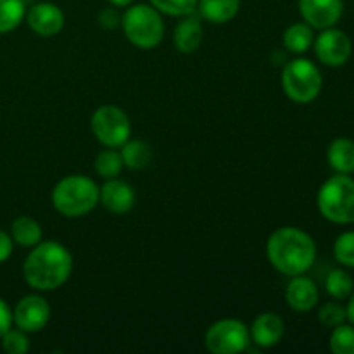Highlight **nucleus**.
Listing matches in <instances>:
<instances>
[{
    "label": "nucleus",
    "instance_id": "f257e3e1",
    "mask_svg": "<svg viewBox=\"0 0 354 354\" xmlns=\"http://www.w3.org/2000/svg\"><path fill=\"white\" fill-rule=\"evenodd\" d=\"M73 273V256L57 241H41L31 248L23 263V279L38 292L57 290Z\"/></svg>",
    "mask_w": 354,
    "mask_h": 354
},
{
    "label": "nucleus",
    "instance_id": "f03ea898",
    "mask_svg": "<svg viewBox=\"0 0 354 354\" xmlns=\"http://www.w3.org/2000/svg\"><path fill=\"white\" fill-rule=\"evenodd\" d=\"M266 259L282 275H303L317 261V242L303 228L280 227L266 241Z\"/></svg>",
    "mask_w": 354,
    "mask_h": 354
},
{
    "label": "nucleus",
    "instance_id": "7ed1b4c3",
    "mask_svg": "<svg viewBox=\"0 0 354 354\" xmlns=\"http://www.w3.org/2000/svg\"><path fill=\"white\" fill-rule=\"evenodd\" d=\"M52 206L66 218H82L99 206V185L90 176L68 175L52 189Z\"/></svg>",
    "mask_w": 354,
    "mask_h": 354
},
{
    "label": "nucleus",
    "instance_id": "20e7f679",
    "mask_svg": "<svg viewBox=\"0 0 354 354\" xmlns=\"http://www.w3.org/2000/svg\"><path fill=\"white\" fill-rule=\"evenodd\" d=\"M121 28L131 45L144 50L156 48L165 38L162 14L151 3H131L121 17Z\"/></svg>",
    "mask_w": 354,
    "mask_h": 354
},
{
    "label": "nucleus",
    "instance_id": "39448f33",
    "mask_svg": "<svg viewBox=\"0 0 354 354\" xmlns=\"http://www.w3.org/2000/svg\"><path fill=\"white\" fill-rule=\"evenodd\" d=\"M317 206L322 216L335 225H354V178L351 175L330 176L317 194Z\"/></svg>",
    "mask_w": 354,
    "mask_h": 354
},
{
    "label": "nucleus",
    "instance_id": "423d86ee",
    "mask_svg": "<svg viewBox=\"0 0 354 354\" xmlns=\"http://www.w3.org/2000/svg\"><path fill=\"white\" fill-rule=\"evenodd\" d=\"M282 90L292 102L310 104L320 95L324 78L313 61L306 57H297L286 62L280 75Z\"/></svg>",
    "mask_w": 354,
    "mask_h": 354
},
{
    "label": "nucleus",
    "instance_id": "0eeeda50",
    "mask_svg": "<svg viewBox=\"0 0 354 354\" xmlns=\"http://www.w3.org/2000/svg\"><path fill=\"white\" fill-rule=\"evenodd\" d=\"M92 133L104 147L120 149L131 135V121L121 107L106 104L93 111L90 118Z\"/></svg>",
    "mask_w": 354,
    "mask_h": 354
},
{
    "label": "nucleus",
    "instance_id": "6e6552de",
    "mask_svg": "<svg viewBox=\"0 0 354 354\" xmlns=\"http://www.w3.org/2000/svg\"><path fill=\"white\" fill-rule=\"evenodd\" d=\"M249 327L237 318H221L209 325L204 334V346L213 354H239L249 348Z\"/></svg>",
    "mask_w": 354,
    "mask_h": 354
},
{
    "label": "nucleus",
    "instance_id": "1a4fd4ad",
    "mask_svg": "<svg viewBox=\"0 0 354 354\" xmlns=\"http://www.w3.org/2000/svg\"><path fill=\"white\" fill-rule=\"evenodd\" d=\"M313 48L322 64L328 68H341L351 59L353 41L346 31L332 26L320 30V35L315 37Z\"/></svg>",
    "mask_w": 354,
    "mask_h": 354
},
{
    "label": "nucleus",
    "instance_id": "9d476101",
    "mask_svg": "<svg viewBox=\"0 0 354 354\" xmlns=\"http://www.w3.org/2000/svg\"><path fill=\"white\" fill-rule=\"evenodd\" d=\"M50 315L52 310L48 301L38 294H30V296L21 297L14 306L12 324L28 334H35L47 327Z\"/></svg>",
    "mask_w": 354,
    "mask_h": 354
},
{
    "label": "nucleus",
    "instance_id": "9b49d317",
    "mask_svg": "<svg viewBox=\"0 0 354 354\" xmlns=\"http://www.w3.org/2000/svg\"><path fill=\"white\" fill-rule=\"evenodd\" d=\"M299 14L313 30L335 26L344 14L342 0H297Z\"/></svg>",
    "mask_w": 354,
    "mask_h": 354
},
{
    "label": "nucleus",
    "instance_id": "f8f14e48",
    "mask_svg": "<svg viewBox=\"0 0 354 354\" xmlns=\"http://www.w3.org/2000/svg\"><path fill=\"white\" fill-rule=\"evenodd\" d=\"M26 23L38 37H55L64 28L66 17L59 6L52 2H37L26 9Z\"/></svg>",
    "mask_w": 354,
    "mask_h": 354
},
{
    "label": "nucleus",
    "instance_id": "ddd939ff",
    "mask_svg": "<svg viewBox=\"0 0 354 354\" xmlns=\"http://www.w3.org/2000/svg\"><path fill=\"white\" fill-rule=\"evenodd\" d=\"M135 190L128 182L121 178L106 180L99 187V204L113 214H127L135 206Z\"/></svg>",
    "mask_w": 354,
    "mask_h": 354
},
{
    "label": "nucleus",
    "instance_id": "4468645a",
    "mask_svg": "<svg viewBox=\"0 0 354 354\" xmlns=\"http://www.w3.org/2000/svg\"><path fill=\"white\" fill-rule=\"evenodd\" d=\"M320 299V290L318 286L303 273V275L290 277V282L287 283L286 289V303L289 304L290 310L297 313H308L315 310Z\"/></svg>",
    "mask_w": 354,
    "mask_h": 354
},
{
    "label": "nucleus",
    "instance_id": "2eb2a0df",
    "mask_svg": "<svg viewBox=\"0 0 354 354\" xmlns=\"http://www.w3.org/2000/svg\"><path fill=\"white\" fill-rule=\"evenodd\" d=\"M249 335H251V342H254L258 348H273V346L280 344L286 335V324H283L282 317H279L277 313L265 311L254 318L252 325L249 327Z\"/></svg>",
    "mask_w": 354,
    "mask_h": 354
},
{
    "label": "nucleus",
    "instance_id": "dca6fc26",
    "mask_svg": "<svg viewBox=\"0 0 354 354\" xmlns=\"http://www.w3.org/2000/svg\"><path fill=\"white\" fill-rule=\"evenodd\" d=\"M204 40V30L201 24V17L196 12L180 17V23L173 31V44L180 54H194L199 50Z\"/></svg>",
    "mask_w": 354,
    "mask_h": 354
},
{
    "label": "nucleus",
    "instance_id": "f3484780",
    "mask_svg": "<svg viewBox=\"0 0 354 354\" xmlns=\"http://www.w3.org/2000/svg\"><path fill=\"white\" fill-rule=\"evenodd\" d=\"M241 10V0H197L196 12L211 24H225Z\"/></svg>",
    "mask_w": 354,
    "mask_h": 354
},
{
    "label": "nucleus",
    "instance_id": "a211bd4d",
    "mask_svg": "<svg viewBox=\"0 0 354 354\" xmlns=\"http://www.w3.org/2000/svg\"><path fill=\"white\" fill-rule=\"evenodd\" d=\"M327 161L335 173L353 175L354 173V142L351 138L339 137L330 142L327 149Z\"/></svg>",
    "mask_w": 354,
    "mask_h": 354
},
{
    "label": "nucleus",
    "instance_id": "6ab92c4d",
    "mask_svg": "<svg viewBox=\"0 0 354 354\" xmlns=\"http://www.w3.org/2000/svg\"><path fill=\"white\" fill-rule=\"evenodd\" d=\"M10 237L19 248L31 249L44 239L41 225L31 216H17L10 225Z\"/></svg>",
    "mask_w": 354,
    "mask_h": 354
},
{
    "label": "nucleus",
    "instance_id": "aec40b11",
    "mask_svg": "<svg viewBox=\"0 0 354 354\" xmlns=\"http://www.w3.org/2000/svg\"><path fill=\"white\" fill-rule=\"evenodd\" d=\"M315 30L308 23H294L283 31L282 44L289 52L297 55H303L313 47Z\"/></svg>",
    "mask_w": 354,
    "mask_h": 354
},
{
    "label": "nucleus",
    "instance_id": "412c9836",
    "mask_svg": "<svg viewBox=\"0 0 354 354\" xmlns=\"http://www.w3.org/2000/svg\"><path fill=\"white\" fill-rule=\"evenodd\" d=\"M121 159H123V165L127 168L135 169V171H140L145 169L152 161V149L147 142L140 140V138H135L130 140L128 138L123 145L120 147Z\"/></svg>",
    "mask_w": 354,
    "mask_h": 354
},
{
    "label": "nucleus",
    "instance_id": "4be33fe9",
    "mask_svg": "<svg viewBox=\"0 0 354 354\" xmlns=\"http://www.w3.org/2000/svg\"><path fill=\"white\" fill-rule=\"evenodd\" d=\"M325 290L332 299H348L354 290V279L344 268H335L325 279Z\"/></svg>",
    "mask_w": 354,
    "mask_h": 354
},
{
    "label": "nucleus",
    "instance_id": "5701e85b",
    "mask_svg": "<svg viewBox=\"0 0 354 354\" xmlns=\"http://www.w3.org/2000/svg\"><path fill=\"white\" fill-rule=\"evenodd\" d=\"M26 16V0H0V35L14 31Z\"/></svg>",
    "mask_w": 354,
    "mask_h": 354
},
{
    "label": "nucleus",
    "instance_id": "b1692460",
    "mask_svg": "<svg viewBox=\"0 0 354 354\" xmlns=\"http://www.w3.org/2000/svg\"><path fill=\"white\" fill-rule=\"evenodd\" d=\"M93 168H95L97 175L102 176L104 180L118 178L124 168L120 151L113 147H106L104 151H100L93 161Z\"/></svg>",
    "mask_w": 354,
    "mask_h": 354
},
{
    "label": "nucleus",
    "instance_id": "393cba45",
    "mask_svg": "<svg viewBox=\"0 0 354 354\" xmlns=\"http://www.w3.org/2000/svg\"><path fill=\"white\" fill-rule=\"evenodd\" d=\"M328 346L334 354H354V325L344 322L332 328Z\"/></svg>",
    "mask_w": 354,
    "mask_h": 354
},
{
    "label": "nucleus",
    "instance_id": "a878e982",
    "mask_svg": "<svg viewBox=\"0 0 354 354\" xmlns=\"http://www.w3.org/2000/svg\"><path fill=\"white\" fill-rule=\"evenodd\" d=\"M154 9L171 17H183L194 14L197 9V0H149Z\"/></svg>",
    "mask_w": 354,
    "mask_h": 354
},
{
    "label": "nucleus",
    "instance_id": "bb28decb",
    "mask_svg": "<svg viewBox=\"0 0 354 354\" xmlns=\"http://www.w3.org/2000/svg\"><path fill=\"white\" fill-rule=\"evenodd\" d=\"M334 258L344 268H354V230L344 232L335 239Z\"/></svg>",
    "mask_w": 354,
    "mask_h": 354
},
{
    "label": "nucleus",
    "instance_id": "cd10ccee",
    "mask_svg": "<svg viewBox=\"0 0 354 354\" xmlns=\"http://www.w3.org/2000/svg\"><path fill=\"white\" fill-rule=\"evenodd\" d=\"M0 342H2V349L7 354H26L31 348L28 332L21 330V328L17 327H10L9 330L0 337Z\"/></svg>",
    "mask_w": 354,
    "mask_h": 354
},
{
    "label": "nucleus",
    "instance_id": "c85d7f7f",
    "mask_svg": "<svg viewBox=\"0 0 354 354\" xmlns=\"http://www.w3.org/2000/svg\"><path fill=\"white\" fill-rule=\"evenodd\" d=\"M318 320H320V324H324L325 327H337V325L344 324V322L348 320V317H346V308L342 306L337 299L328 301V303H325L324 306L318 310Z\"/></svg>",
    "mask_w": 354,
    "mask_h": 354
},
{
    "label": "nucleus",
    "instance_id": "c756f323",
    "mask_svg": "<svg viewBox=\"0 0 354 354\" xmlns=\"http://www.w3.org/2000/svg\"><path fill=\"white\" fill-rule=\"evenodd\" d=\"M121 17H123V14L120 12L118 7H104V9H100L99 14H97V23H99V26L102 28V30L111 31L121 26Z\"/></svg>",
    "mask_w": 354,
    "mask_h": 354
},
{
    "label": "nucleus",
    "instance_id": "7c9ffc66",
    "mask_svg": "<svg viewBox=\"0 0 354 354\" xmlns=\"http://www.w3.org/2000/svg\"><path fill=\"white\" fill-rule=\"evenodd\" d=\"M12 251H14L12 237H10V234H7L6 230L0 228V265L6 263L7 259L10 258Z\"/></svg>",
    "mask_w": 354,
    "mask_h": 354
},
{
    "label": "nucleus",
    "instance_id": "2f4dec72",
    "mask_svg": "<svg viewBox=\"0 0 354 354\" xmlns=\"http://www.w3.org/2000/svg\"><path fill=\"white\" fill-rule=\"evenodd\" d=\"M12 327V310L9 304L0 297V337Z\"/></svg>",
    "mask_w": 354,
    "mask_h": 354
},
{
    "label": "nucleus",
    "instance_id": "473e14b6",
    "mask_svg": "<svg viewBox=\"0 0 354 354\" xmlns=\"http://www.w3.org/2000/svg\"><path fill=\"white\" fill-rule=\"evenodd\" d=\"M348 299L349 301H348V306H346V317H348L349 324L354 325V290Z\"/></svg>",
    "mask_w": 354,
    "mask_h": 354
},
{
    "label": "nucleus",
    "instance_id": "72a5a7b5",
    "mask_svg": "<svg viewBox=\"0 0 354 354\" xmlns=\"http://www.w3.org/2000/svg\"><path fill=\"white\" fill-rule=\"evenodd\" d=\"M107 2H109L111 6L118 7V9H127V7L131 6L135 0H107Z\"/></svg>",
    "mask_w": 354,
    "mask_h": 354
}]
</instances>
